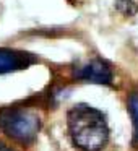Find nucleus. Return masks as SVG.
I'll use <instances>...</instances> for the list:
<instances>
[{
    "label": "nucleus",
    "mask_w": 138,
    "mask_h": 151,
    "mask_svg": "<svg viewBox=\"0 0 138 151\" xmlns=\"http://www.w3.org/2000/svg\"><path fill=\"white\" fill-rule=\"evenodd\" d=\"M73 145L81 151H101L109 141L106 115L89 104H75L67 114Z\"/></svg>",
    "instance_id": "obj_1"
},
{
    "label": "nucleus",
    "mask_w": 138,
    "mask_h": 151,
    "mask_svg": "<svg viewBox=\"0 0 138 151\" xmlns=\"http://www.w3.org/2000/svg\"><path fill=\"white\" fill-rule=\"evenodd\" d=\"M0 130L18 143L29 145L41 130V117L31 107L8 106L0 111Z\"/></svg>",
    "instance_id": "obj_2"
},
{
    "label": "nucleus",
    "mask_w": 138,
    "mask_h": 151,
    "mask_svg": "<svg viewBox=\"0 0 138 151\" xmlns=\"http://www.w3.org/2000/svg\"><path fill=\"white\" fill-rule=\"evenodd\" d=\"M73 78L86 83H94V85H111L114 75H112V68L107 62L101 59H93L75 65Z\"/></svg>",
    "instance_id": "obj_3"
},
{
    "label": "nucleus",
    "mask_w": 138,
    "mask_h": 151,
    "mask_svg": "<svg viewBox=\"0 0 138 151\" xmlns=\"http://www.w3.org/2000/svg\"><path fill=\"white\" fill-rule=\"evenodd\" d=\"M36 62H37V57L29 52L0 47V75L28 68L29 65H33Z\"/></svg>",
    "instance_id": "obj_4"
},
{
    "label": "nucleus",
    "mask_w": 138,
    "mask_h": 151,
    "mask_svg": "<svg viewBox=\"0 0 138 151\" xmlns=\"http://www.w3.org/2000/svg\"><path fill=\"white\" fill-rule=\"evenodd\" d=\"M128 111L133 124V145L138 146V93H132L128 98Z\"/></svg>",
    "instance_id": "obj_5"
},
{
    "label": "nucleus",
    "mask_w": 138,
    "mask_h": 151,
    "mask_svg": "<svg viewBox=\"0 0 138 151\" xmlns=\"http://www.w3.org/2000/svg\"><path fill=\"white\" fill-rule=\"evenodd\" d=\"M0 151H12V150H8V148L5 146L4 143H0Z\"/></svg>",
    "instance_id": "obj_6"
}]
</instances>
